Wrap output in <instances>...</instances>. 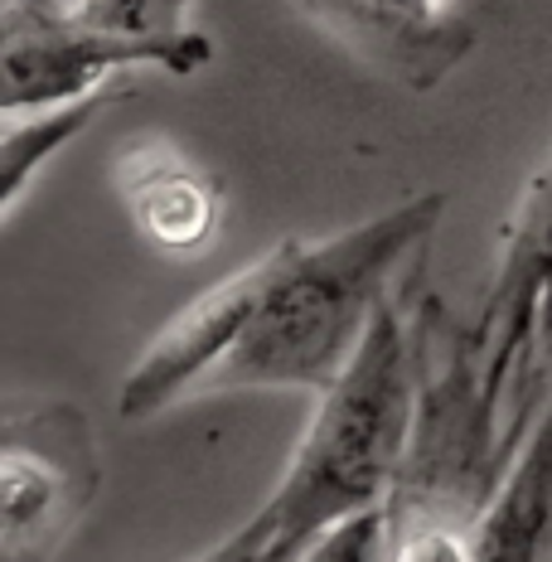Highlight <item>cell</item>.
Wrapping results in <instances>:
<instances>
[{"label":"cell","instance_id":"cell-1","mask_svg":"<svg viewBox=\"0 0 552 562\" xmlns=\"http://www.w3.org/2000/svg\"><path fill=\"white\" fill-rule=\"evenodd\" d=\"M441 214L446 194H417L320 243H272L252 321L199 397L281 389L320 397L359 355L383 301L427 257Z\"/></svg>","mask_w":552,"mask_h":562},{"label":"cell","instance_id":"cell-2","mask_svg":"<svg viewBox=\"0 0 552 562\" xmlns=\"http://www.w3.org/2000/svg\"><path fill=\"white\" fill-rule=\"evenodd\" d=\"M413 272L373 315V330L363 335L349 369L315 397V413L305 422L286 471L257 509V519L291 553H311L339 524L387 509L403 480L421 389Z\"/></svg>","mask_w":552,"mask_h":562},{"label":"cell","instance_id":"cell-3","mask_svg":"<svg viewBox=\"0 0 552 562\" xmlns=\"http://www.w3.org/2000/svg\"><path fill=\"white\" fill-rule=\"evenodd\" d=\"M475 330L504 441L523 451L552 403V150L499 228V262Z\"/></svg>","mask_w":552,"mask_h":562},{"label":"cell","instance_id":"cell-4","mask_svg":"<svg viewBox=\"0 0 552 562\" xmlns=\"http://www.w3.org/2000/svg\"><path fill=\"white\" fill-rule=\"evenodd\" d=\"M102 495L92 417L74 397H10L0 413V562H54Z\"/></svg>","mask_w":552,"mask_h":562},{"label":"cell","instance_id":"cell-5","mask_svg":"<svg viewBox=\"0 0 552 562\" xmlns=\"http://www.w3.org/2000/svg\"><path fill=\"white\" fill-rule=\"evenodd\" d=\"M214 58L209 34L184 40H126L98 30L58 0H0V112L25 116L88 98L132 68H166L190 78Z\"/></svg>","mask_w":552,"mask_h":562},{"label":"cell","instance_id":"cell-6","mask_svg":"<svg viewBox=\"0 0 552 562\" xmlns=\"http://www.w3.org/2000/svg\"><path fill=\"white\" fill-rule=\"evenodd\" d=\"M267 281V252L248 267L228 272L209 291H199L190 306H180L150 335V345L136 355V364L122 373L116 389V413L126 422H146L170 413L184 397H199L214 369L233 355L243 325L252 321V306Z\"/></svg>","mask_w":552,"mask_h":562},{"label":"cell","instance_id":"cell-7","mask_svg":"<svg viewBox=\"0 0 552 562\" xmlns=\"http://www.w3.org/2000/svg\"><path fill=\"white\" fill-rule=\"evenodd\" d=\"M315 30L387 83L437 92L475 49V25L446 0H291Z\"/></svg>","mask_w":552,"mask_h":562},{"label":"cell","instance_id":"cell-8","mask_svg":"<svg viewBox=\"0 0 552 562\" xmlns=\"http://www.w3.org/2000/svg\"><path fill=\"white\" fill-rule=\"evenodd\" d=\"M116 194L136 233L166 257H204L223 228V184L170 140H140L116 156Z\"/></svg>","mask_w":552,"mask_h":562},{"label":"cell","instance_id":"cell-9","mask_svg":"<svg viewBox=\"0 0 552 562\" xmlns=\"http://www.w3.org/2000/svg\"><path fill=\"white\" fill-rule=\"evenodd\" d=\"M480 562H552V403L480 519Z\"/></svg>","mask_w":552,"mask_h":562},{"label":"cell","instance_id":"cell-10","mask_svg":"<svg viewBox=\"0 0 552 562\" xmlns=\"http://www.w3.org/2000/svg\"><path fill=\"white\" fill-rule=\"evenodd\" d=\"M136 98V83L122 78V83L98 88L88 98H74V102H58V108H44V112H30V116H5V136H0V214H15L20 199L40 170L49 166L58 150L68 146L74 136H83L102 112H112L116 102Z\"/></svg>","mask_w":552,"mask_h":562},{"label":"cell","instance_id":"cell-11","mask_svg":"<svg viewBox=\"0 0 552 562\" xmlns=\"http://www.w3.org/2000/svg\"><path fill=\"white\" fill-rule=\"evenodd\" d=\"M194 0H74V15L126 40H184Z\"/></svg>","mask_w":552,"mask_h":562},{"label":"cell","instance_id":"cell-12","mask_svg":"<svg viewBox=\"0 0 552 562\" xmlns=\"http://www.w3.org/2000/svg\"><path fill=\"white\" fill-rule=\"evenodd\" d=\"M383 553H387V529H383V509H379V514L339 524L301 562H383Z\"/></svg>","mask_w":552,"mask_h":562},{"label":"cell","instance_id":"cell-13","mask_svg":"<svg viewBox=\"0 0 552 562\" xmlns=\"http://www.w3.org/2000/svg\"><path fill=\"white\" fill-rule=\"evenodd\" d=\"M305 553H291V548H281L272 529H267L262 519H243L233 533H223L214 548H204V553H194L190 562H301Z\"/></svg>","mask_w":552,"mask_h":562}]
</instances>
